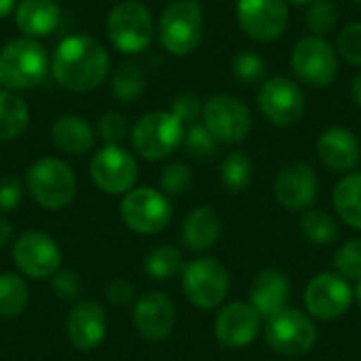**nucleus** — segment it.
<instances>
[{"instance_id":"a211bd4d","label":"nucleus","mask_w":361,"mask_h":361,"mask_svg":"<svg viewBox=\"0 0 361 361\" xmlns=\"http://www.w3.org/2000/svg\"><path fill=\"white\" fill-rule=\"evenodd\" d=\"M319 182L317 173L309 163H288L275 180V199L290 212H307L317 201Z\"/></svg>"},{"instance_id":"39448f33","label":"nucleus","mask_w":361,"mask_h":361,"mask_svg":"<svg viewBox=\"0 0 361 361\" xmlns=\"http://www.w3.org/2000/svg\"><path fill=\"white\" fill-rule=\"evenodd\" d=\"M106 34L114 49L125 55H135L150 47L154 36V21L142 2L123 0L108 13Z\"/></svg>"},{"instance_id":"79ce46f5","label":"nucleus","mask_w":361,"mask_h":361,"mask_svg":"<svg viewBox=\"0 0 361 361\" xmlns=\"http://www.w3.org/2000/svg\"><path fill=\"white\" fill-rule=\"evenodd\" d=\"M23 186L17 178L6 176L0 180V212H11L21 203Z\"/></svg>"},{"instance_id":"f03ea898","label":"nucleus","mask_w":361,"mask_h":361,"mask_svg":"<svg viewBox=\"0 0 361 361\" xmlns=\"http://www.w3.org/2000/svg\"><path fill=\"white\" fill-rule=\"evenodd\" d=\"M49 72L47 49L36 38H13L0 49V87L25 91L42 82Z\"/></svg>"},{"instance_id":"473e14b6","label":"nucleus","mask_w":361,"mask_h":361,"mask_svg":"<svg viewBox=\"0 0 361 361\" xmlns=\"http://www.w3.org/2000/svg\"><path fill=\"white\" fill-rule=\"evenodd\" d=\"M184 148L188 150L190 157L207 161L214 159L218 152V140L207 131V127L203 123H192L186 131H184Z\"/></svg>"},{"instance_id":"412c9836","label":"nucleus","mask_w":361,"mask_h":361,"mask_svg":"<svg viewBox=\"0 0 361 361\" xmlns=\"http://www.w3.org/2000/svg\"><path fill=\"white\" fill-rule=\"evenodd\" d=\"M317 154L332 171L351 173L361 161L360 140L347 127H330L317 140Z\"/></svg>"},{"instance_id":"4468645a","label":"nucleus","mask_w":361,"mask_h":361,"mask_svg":"<svg viewBox=\"0 0 361 361\" xmlns=\"http://www.w3.org/2000/svg\"><path fill=\"white\" fill-rule=\"evenodd\" d=\"M355 292L338 273H319L305 288V309L313 319L334 322L353 305Z\"/></svg>"},{"instance_id":"a19ab883","label":"nucleus","mask_w":361,"mask_h":361,"mask_svg":"<svg viewBox=\"0 0 361 361\" xmlns=\"http://www.w3.org/2000/svg\"><path fill=\"white\" fill-rule=\"evenodd\" d=\"M169 112H171L173 116H178L184 125H192V123H197V118L201 116L203 104H201L199 95H195V93H180V95L173 99Z\"/></svg>"},{"instance_id":"a878e982","label":"nucleus","mask_w":361,"mask_h":361,"mask_svg":"<svg viewBox=\"0 0 361 361\" xmlns=\"http://www.w3.org/2000/svg\"><path fill=\"white\" fill-rule=\"evenodd\" d=\"M332 201H334V209L338 218L347 226L361 231V171L347 173L334 186Z\"/></svg>"},{"instance_id":"cd10ccee","label":"nucleus","mask_w":361,"mask_h":361,"mask_svg":"<svg viewBox=\"0 0 361 361\" xmlns=\"http://www.w3.org/2000/svg\"><path fill=\"white\" fill-rule=\"evenodd\" d=\"M30 300V290L19 273H0V317H19Z\"/></svg>"},{"instance_id":"7ed1b4c3","label":"nucleus","mask_w":361,"mask_h":361,"mask_svg":"<svg viewBox=\"0 0 361 361\" xmlns=\"http://www.w3.org/2000/svg\"><path fill=\"white\" fill-rule=\"evenodd\" d=\"M25 186L34 201L51 212L68 207L76 197V176L72 167L55 157L34 161L25 173Z\"/></svg>"},{"instance_id":"0eeeda50","label":"nucleus","mask_w":361,"mask_h":361,"mask_svg":"<svg viewBox=\"0 0 361 361\" xmlns=\"http://www.w3.org/2000/svg\"><path fill=\"white\" fill-rule=\"evenodd\" d=\"M182 290L188 302L201 311L218 309L231 290V275L216 258H197L182 269Z\"/></svg>"},{"instance_id":"c756f323","label":"nucleus","mask_w":361,"mask_h":361,"mask_svg":"<svg viewBox=\"0 0 361 361\" xmlns=\"http://www.w3.org/2000/svg\"><path fill=\"white\" fill-rule=\"evenodd\" d=\"M146 89V74L142 70V66H137L135 61H125L121 63L114 74H112V95L123 102H135L137 97H142Z\"/></svg>"},{"instance_id":"58836bf2","label":"nucleus","mask_w":361,"mask_h":361,"mask_svg":"<svg viewBox=\"0 0 361 361\" xmlns=\"http://www.w3.org/2000/svg\"><path fill=\"white\" fill-rule=\"evenodd\" d=\"M51 288L59 300H78L82 294V281L80 275L74 271H57L51 277Z\"/></svg>"},{"instance_id":"2eb2a0df","label":"nucleus","mask_w":361,"mask_h":361,"mask_svg":"<svg viewBox=\"0 0 361 361\" xmlns=\"http://www.w3.org/2000/svg\"><path fill=\"white\" fill-rule=\"evenodd\" d=\"M258 108L271 125L290 127L305 114L302 89L286 76L269 78L258 91Z\"/></svg>"},{"instance_id":"49530a36","label":"nucleus","mask_w":361,"mask_h":361,"mask_svg":"<svg viewBox=\"0 0 361 361\" xmlns=\"http://www.w3.org/2000/svg\"><path fill=\"white\" fill-rule=\"evenodd\" d=\"M15 6H17V0H0V19L15 13Z\"/></svg>"},{"instance_id":"c85d7f7f","label":"nucleus","mask_w":361,"mask_h":361,"mask_svg":"<svg viewBox=\"0 0 361 361\" xmlns=\"http://www.w3.org/2000/svg\"><path fill=\"white\" fill-rule=\"evenodd\" d=\"M182 269H184L182 252L167 243L152 247L144 258V271L154 281H167L178 273H182Z\"/></svg>"},{"instance_id":"6ab92c4d","label":"nucleus","mask_w":361,"mask_h":361,"mask_svg":"<svg viewBox=\"0 0 361 361\" xmlns=\"http://www.w3.org/2000/svg\"><path fill=\"white\" fill-rule=\"evenodd\" d=\"M260 324L262 317L250 302H231L216 317V341L224 349L250 347L260 334Z\"/></svg>"},{"instance_id":"9d476101","label":"nucleus","mask_w":361,"mask_h":361,"mask_svg":"<svg viewBox=\"0 0 361 361\" xmlns=\"http://www.w3.org/2000/svg\"><path fill=\"white\" fill-rule=\"evenodd\" d=\"M13 262L19 275L42 281L51 279L61 269V247L59 243L42 231H25L13 243Z\"/></svg>"},{"instance_id":"de8ad7c7","label":"nucleus","mask_w":361,"mask_h":361,"mask_svg":"<svg viewBox=\"0 0 361 361\" xmlns=\"http://www.w3.org/2000/svg\"><path fill=\"white\" fill-rule=\"evenodd\" d=\"M286 2H290V4H296V6H309L313 0H286Z\"/></svg>"},{"instance_id":"c9c22d12","label":"nucleus","mask_w":361,"mask_h":361,"mask_svg":"<svg viewBox=\"0 0 361 361\" xmlns=\"http://www.w3.org/2000/svg\"><path fill=\"white\" fill-rule=\"evenodd\" d=\"M334 267L336 273L345 279H361V239H351L343 243L334 254Z\"/></svg>"},{"instance_id":"a18cd8bd","label":"nucleus","mask_w":361,"mask_h":361,"mask_svg":"<svg viewBox=\"0 0 361 361\" xmlns=\"http://www.w3.org/2000/svg\"><path fill=\"white\" fill-rule=\"evenodd\" d=\"M351 99L355 102L357 108H361V72L353 78V82H351Z\"/></svg>"},{"instance_id":"09e8293b","label":"nucleus","mask_w":361,"mask_h":361,"mask_svg":"<svg viewBox=\"0 0 361 361\" xmlns=\"http://www.w3.org/2000/svg\"><path fill=\"white\" fill-rule=\"evenodd\" d=\"M355 298H357V302H360L361 307V279L357 281V288H355Z\"/></svg>"},{"instance_id":"f3484780","label":"nucleus","mask_w":361,"mask_h":361,"mask_svg":"<svg viewBox=\"0 0 361 361\" xmlns=\"http://www.w3.org/2000/svg\"><path fill=\"white\" fill-rule=\"evenodd\" d=\"M176 302L165 292H146L133 305V326L148 343H163L176 326Z\"/></svg>"},{"instance_id":"f257e3e1","label":"nucleus","mask_w":361,"mask_h":361,"mask_svg":"<svg viewBox=\"0 0 361 361\" xmlns=\"http://www.w3.org/2000/svg\"><path fill=\"white\" fill-rule=\"evenodd\" d=\"M108 51L89 34L66 36L51 57V74L55 82L74 93L97 89L108 76Z\"/></svg>"},{"instance_id":"4c0bfd02","label":"nucleus","mask_w":361,"mask_h":361,"mask_svg":"<svg viewBox=\"0 0 361 361\" xmlns=\"http://www.w3.org/2000/svg\"><path fill=\"white\" fill-rule=\"evenodd\" d=\"M336 49L343 59L353 66H361V21L349 23L336 38Z\"/></svg>"},{"instance_id":"9b49d317","label":"nucleus","mask_w":361,"mask_h":361,"mask_svg":"<svg viewBox=\"0 0 361 361\" xmlns=\"http://www.w3.org/2000/svg\"><path fill=\"white\" fill-rule=\"evenodd\" d=\"M290 63L298 80L317 89L328 87L338 74V55L324 36L300 38L292 49Z\"/></svg>"},{"instance_id":"e433bc0d","label":"nucleus","mask_w":361,"mask_h":361,"mask_svg":"<svg viewBox=\"0 0 361 361\" xmlns=\"http://www.w3.org/2000/svg\"><path fill=\"white\" fill-rule=\"evenodd\" d=\"M233 72H235V76L241 82L254 85V82H260L264 78L267 61L258 53H254V51H241L233 59Z\"/></svg>"},{"instance_id":"6e6552de","label":"nucleus","mask_w":361,"mask_h":361,"mask_svg":"<svg viewBox=\"0 0 361 361\" xmlns=\"http://www.w3.org/2000/svg\"><path fill=\"white\" fill-rule=\"evenodd\" d=\"M264 341L283 357H302L317 345V326L309 313L288 307L267 319Z\"/></svg>"},{"instance_id":"ddd939ff","label":"nucleus","mask_w":361,"mask_h":361,"mask_svg":"<svg viewBox=\"0 0 361 361\" xmlns=\"http://www.w3.org/2000/svg\"><path fill=\"white\" fill-rule=\"evenodd\" d=\"M203 125L218 140V144H239L250 135L252 112L235 95L220 93L203 104Z\"/></svg>"},{"instance_id":"b1692460","label":"nucleus","mask_w":361,"mask_h":361,"mask_svg":"<svg viewBox=\"0 0 361 361\" xmlns=\"http://www.w3.org/2000/svg\"><path fill=\"white\" fill-rule=\"evenodd\" d=\"M222 226V216L214 207L201 205L188 212V216L182 222L180 237L190 252H207L220 241Z\"/></svg>"},{"instance_id":"8fccbe9b","label":"nucleus","mask_w":361,"mask_h":361,"mask_svg":"<svg viewBox=\"0 0 361 361\" xmlns=\"http://www.w3.org/2000/svg\"><path fill=\"white\" fill-rule=\"evenodd\" d=\"M353 2H360V4H361V0H353Z\"/></svg>"},{"instance_id":"2f4dec72","label":"nucleus","mask_w":361,"mask_h":361,"mask_svg":"<svg viewBox=\"0 0 361 361\" xmlns=\"http://www.w3.org/2000/svg\"><path fill=\"white\" fill-rule=\"evenodd\" d=\"M252 176H254V169H252V161L245 152H231L224 161H222V167H220V178H222V184L228 192H243L250 188L252 184Z\"/></svg>"},{"instance_id":"37998d69","label":"nucleus","mask_w":361,"mask_h":361,"mask_svg":"<svg viewBox=\"0 0 361 361\" xmlns=\"http://www.w3.org/2000/svg\"><path fill=\"white\" fill-rule=\"evenodd\" d=\"M106 296L114 307H127L135 300V286L129 279H112L106 288Z\"/></svg>"},{"instance_id":"dca6fc26","label":"nucleus","mask_w":361,"mask_h":361,"mask_svg":"<svg viewBox=\"0 0 361 361\" xmlns=\"http://www.w3.org/2000/svg\"><path fill=\"white\" fill-rule=\"evenodd\" d=\"M239 27L258 42L277 40L290 21L286 0H239L237 2Z\"/></svg>"},{"instance_id":"7c9ffc66","label":"nucleus","mask_w":361,"mask_h":361,"mask_svg":"<svg viewBox=\"0 0 361 361\" xmlns=\"http://www.w3.org/2000/svg\"><path fill=\"white\" fill-rule=\"evenodd\" d=\"M302 235L315 245H328L338 237V222L324 209H307L300 218Z\"/></svg>"},{"instance_id":"72a5a7b5","label":"nucleus","mask_w":361,"mask_h":361,"mask_svg":"<svg viewBox=\"0 0 361 361\" xmlns=\"http://www.w3.org/2000/svg\"><path fill=\"white\" fill-rule=\"evenodd\" d=\"M338 19V8L334 0H313L307 8V27L313 36H324L334 30Z\"/></svg>"},{"instance_id":"bb28decb","label":"nucleus","mask_w":361,"mask_h":361,"mask_svg":"<svg viewBox=\"0 0 361 361\" xmlns=\"http://www.w3.org/2000/svg\"><path fill=\"white\" fill-rule=\"evenodd\" d=\"M30 123V108L17 91L0 89V142L19 137Z\"/></svg>"},{"instance_id":"393cba45","label":"nucleus","mask_w":361,"mask_h":361,"mask_svg":"<svg viewBox=\"0 0 361 361\" xmlns=\"http://www.w3.org/2000/svg\"><path fill=\"white\" fill-rule=\"evenodd\" d=\"M51 140L57 150L78 157L93 148L95 131L93 127L78 114H61L51 125Z\"/></svg>"},{"instance_id":"4be33fe9","label":"nucleus","mask_w":361,"mask_h":361,"mask_svg":"<svg viewBox=\"0 0 361 361\" xmlns=\"http://www.w3.org/2000/svg\"><path fill=\"white\" fill-rule=\"evenodd\" d=\"M292 294L290 277L279 269H264L256 275L250 290V305L260 313L262 319H271L273 315L288 309Z\"/></svg>"},{"instance_id":"ea45409f","label":"nucleus","mask_w":361,"mask_h":361,"mask_svg":"<svg viewBox=\"0 0 361 361\" xmlns=\"http://www.w3.org/2000/svg\"><path fill=\"white\" fill-rule=\"evenodd\" d=\"M97 131L102 135V140L106 144H121L127 137L129 125L127 118L118 112H106L99 121H97Z\"/></svg>"},{"instance_id":"f8f14e48","label":"nucleus","mask_w":361,"mask_h":361,"mask_svg":"<svg viewBox=\"0 0 361 361\" xmlns=\"http://www.w3.org/2000/svg\"><path fill=\"white\" fill-rule=\"evenodd\" d=\"M89 173L93 184L102 192L125 195L135 188L140 167L129 150L121 148L118 144H106L93 154L89 163Z\"/></svg>"},{"instance_id":"f704fd0d","label":"nucleus","mask_w":361,"mask_h":361,"mask_svg":"<svg viewBox=\"0 0 361 361\" xmlns=\"http://www.w3.org/2000/svg\"><path fill=\"white\" fill-rule=\"evenodd\" d=\"M192 182H195L192 169L186 163H182V161L169 163L161 171V188H163L165 195L182 197V195H186L192 188Z\"/></svg>"},{"instance_id":"423d86ee","label":"nucleus","mask_w":361,"mask_h":361,"mask_svg":"<svg viewBox=\"0 0 361 361\" xmlns=\"http://www.w3.org/2000/svg\"><path fill=\"white\" fill-rule=\"evenodd\" d=\"M184 123L171 112L144 114L131 129V146L146 161H161L173 154L184 142Z\"/></svg>"},{"instance_id":"5701e85b","label":"nucleus","mask_w":361,"mask_h":361,"mask_svg":"<svg viewBox=\"0 0 361 361\" xmlns=\"http://www.w3.org/2000/svg\"><path fill=\"white\" fill-rule=\"evenodd\" d=\"M15 25L27 38L51 36L61 21V6L57 0H19L15 6Z\"/></svg>"},{"instance_id":"1a4fd4ad","label":"nucleus","mask_w":361,"mask_h":361,"mask_svg":"<svg viewBox=\"0 0 361 361\" xmlns=\"http://www.w3.org/2000/svg\"><path fill=\"white\" fill-rule=\"evenodd\" d=\"M171 203L165 192L150 186L131 188L123 195L121 218L125 226L137 235H159L171 222Z\"/></svg>"},{"instance_id":"20e7f679","label":"nucleus","mask_w":361,"mask_h":361,"mask_svg":"<svg viewBox=\"0 0 361 361\" xmlns=\"http://www.w3.org/2000/svg\"><path fill=\"white\" fill-rule=\"evenodd\" d=\"M203 6L199 0H173L159 19V38L171 55H190L203 40Z\"/></svg>"},{"instance_id":"aec40b11","label":"nucleus","mask_w":361,"mask_h":361,"mask_svg":"<svg viewBox=\"0 0 361 361\" xmlns=\"http://www.w3.org/2000/svg\"><path fill=\"white\" fill-rule=\"evenodd\" d=\"M108 334V319L102 305L93 300H78L66 317L68 343L82 353L102 347Z\"/></svg>"},{"instance_id":"c03bdc74","label":"nucleus","mask_w":361,"mask_h":361,"mask_svg":"<svg viewBox=\"0 0 361 361\" xmlns=\"http://www.w3.org/2000/svg\"><path fill=\"white\" fill-rule=\"evenodd\" d=\"M11 239H13V224L0 216V247L8 245Z\"/></svg>"}]
</instances>
